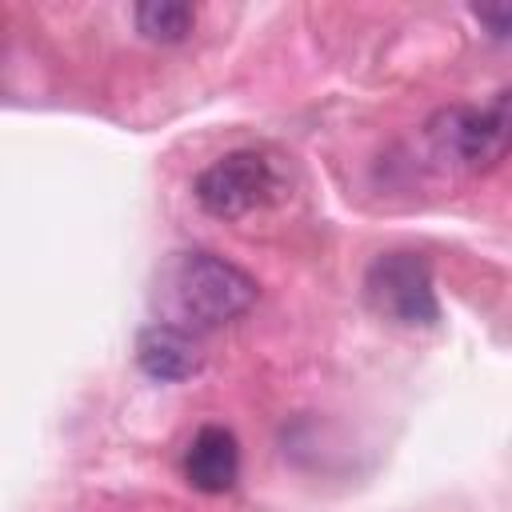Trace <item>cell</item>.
<instances>
[{
  "mask_svg": "<svg viewBox=\"0 0 512 512\" xmlns=\"http://www.w3.org/2000/svg\"><path fill=\"white\" fill-rule=\"evenodd\" d=\"M364 304L400 328H436L440 300L432 288V264L420 252H380L364 272Z\"/></svg>",
  "mask_w": 512,
  "mask_h": 512,
  "instance_id": "4",
  "label": "cell"
},
{
  "mask_svg": "<svg viewBox=\"0 0 512 512\" xmlns=\"http://www.w3.org/2000/svg\"><path fill=\"white\" fill-rule=\"evenodd\" d=\"M136 364L144 376L160 380V384H176L200 372L204 356L196 344V332L176 328L168 320H152L148 328H140L136 336Z\"/></svg>",
  "mask_w": 512,
  "mask_h": 512,
  "instance_id": "5",
  "label": "cell"
},
{
  "mask_svg": "<svg viewBox=\"0 0 512 512\" xmlns=\"http://www.w3.org/2000/svg\"><path fill=\"white\" fill-rule=\"evenodd\" d=\"M236 476H240V444L232 428L204 424L184 448V480L204 496H220L232 492Z\"/></svg>",
  "mask_w": 512,
  "mask_h": 512,
  "instance_id": "6",
  "label": "cell"
},
{
  "mask_svg": "<svg viewBox=\"0 0 512 512\" xmlns=\"http://www.w3.org/2000/svg\"><path fill=\"white\" fill-rule=\"evenodd\" d=\"M132 16H136L140 36L156 44H180L196 24V8L184 0H144L136 4Z\"/></svg>",
  "mask_w": 512,
  "mask_h": 512,
  "instance_id": "7",
  "label": "cell"
},
{
  "mask_svg": "<svg viewBox=\"0 0 512 512\" xmlns=\"http://www.w3.org/2000/svg\"><path fill=\"white\" fill-rule=\"evenodd\" d=\"M196 204L216 220H240L256 208H268L284 196V176L268 152L236 148L212 160L196 176Z\"/></svg>",
  "mask_w": 512,
  "mask_h": 512,
  "instance_id": "3",
  "label": "cell"
},
{
  "mask_svg": "<svg viewBox=\"0 0 512 512\" xmlns=\"http://www.w3.org/2000/svg\"><path fill=\"white\" fill-rule=\"evenodd\" d=\"M256 280L216 252H176L160 276L164 320L188 332L220 328L256 304Z\"/></svg>",
  "mask_w": 512,
  "mask_h": 512,
  "instance_id": "1",
  "label": "cell"
},
{
  "mask_svg": "<svg viewBox=\"0 0 512 512\" xmlns=\"http://www.w3.org/2000/svg\"><path fill=\"white\" fill-rule=\"evenodd\" d=\"M432 152L452 168H492L512 152V92L484 104H452L428 124Z\"/></svg>",
  "mask_w": 512,
  "mask_h": 512,
  "instance_id": "2",
  "label": "cell"
},
{
  "mask_svg": "<svg viewBox=\"0 0 512 512\" xmlns=\"http://www.w3.org/2000/svg\"><path fill=\"white\" fill-rule=\"evenodd\" d=\"M472 16L496 36V40H512V0H496V4H472Z\"/></svg>",
  "mask_w": 512,
  "mask_h": 512,
  "instance_id": "8",
  "label": "cell"
}]
</instances>
